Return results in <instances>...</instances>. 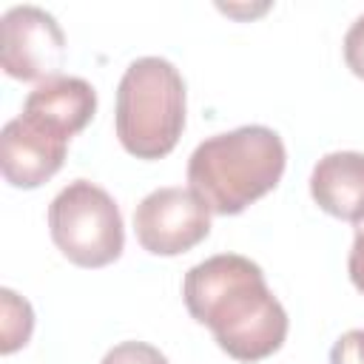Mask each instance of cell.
Here are the masks:
<instances>
[{
  "mask_svg": "<svg viewBox=\"0 0 364 364\" xmlns=\"http://www.w3.org/2000/svg\"><path fill=\"white\" fill-rule=\"evenodd\" d=\"M182 299L236 361H262L287 338V313L247 256L219 253L193 264L185 273Z\"/></svg>",
  "mask_w": 364,
  "mask_h": 364,
  "instance_id": "6da1fadb",
  "label": "cell"
},
{
  "mask_svg": "<svg viewBox=\"0 0 364 364\" xmlns=\"http://www.w3.org/2000/svg\"><path fill=\"white\" fill-rule=\"evenodd\" d=\"M284 165V142L273 128L242 125L196 145L188 182L210 213L236 216L279 185Z\"/></svg>",
  "mask_w": 364,
  "mask_h": 364,
  "instance_id": "7a4b0ae2",
  "label": "cell"
},
{
  "mask_svg": "<svg viewBox=\"0 0 364 364\" xmlns=\"http://www.w3.org/2000/svg\"><path fill=\"white\" fill-rule=\"evenodd\" d=\"M114 128L136 159L168 156L185 128V80L165 57L134 60L117 88Z\"/></svg>",
  "mask_w": 364,
  "mask_h": 364,
  "instance_id": "3957f363",
  "label": "cell"
},
{
  "mask_svg": "<svg viewBox=\"0 0 364 364\" xmlns=\"http://www.w3.org/2000/svg\"><path fill=\"white\" fill-rule=\"evenodd\" d=\"M48 230L57 250L77 267H105L125 247L122 213L111 193L88 179L68 182L48 205Z\"/></svg>",
  "mask_w": 364,
  "mask_h": 364,
  "instance_id": "277c9868",
  "label": "cell"
},
{
  "mask_svg": "<svg viewBox=\"0 0 364 364\" xmlns=\"http://www.w3.org/2000/svg\"><path fill=\"white\" fill-rule=\"evenodd\" d=\"M139 245L154 256H179L210 233V210L191 188H156L134 210Z\"/></svg>",
  "mask_w": 364,
  "mask_h": 364,
  "instance_id": "5b68a950",
  "label": "cell"
},
{
  "mask_svg": "<svg viewBox=\"0 0 364 364\" xmlns=\"http://www.w3.org/2000/svg\"><path fill=\"white\" fill-rule=\"evenodd\" d=\"M3 71L14 80L46 82L60 77L65 63V34L57 20L40 6H14L0 20Z\"/></svg>",
  "mask_w": 364,
  "mask_h": 364,
  "instance_id": "8992f818",
  "label": "cell"
},
{
  "mask_svg": "<svg viewBox=\"0 0 364 364\" xmlns=\"http://www.w3.org/2000/svg\"><path fill=\"white\" fill-rule=\"evenodd\" d=\"M68 136L37 117L20 114L3 125L0 168L11 188H40L65 162Z\"/></svg>",
  "mask_w": 364,
  "mask_h": 364,
  "instance_id": "52a82bcc",
  "label": "cell"
},
{
  "mask_svg": "<svg viewBox=\"0 0 364 364\" xmlns=\"http://www.w3.org/2000/svg\"><path fill=\"white\" fill-rule=\"evenodd\" d=\"M310 193L316 205L344 222L364 219V154L333 151L324 154L310 173Z\"/></svg>",
  "mask_w": 364,
  "mask_h": 364,
  "instance_id": "ba28073f",
  "label": "cell"
},
{
  "mask_svg": "<svg viewBox=\"0 0 364 364\" xmlns=\"http://www.w3.org/2000/svg\"><path fill=\"white\" fill-rule=\"evenodd\" d=\"M97 111V91L82 77H51L40 82L23 102V114L43 119L68 139L80 134Z\"/></svg>",
  "mask_w": 364,
  "mask_h": 364,
  "instance_id": "9c48e42d",
  "label": "cell"
},
{
  "mask_svg": "<svg viewBox=\"0 0 364 364\" xmlns=\"http://www.w3.org/2000/svg\"><path fill=\"white\" fill-rule=\"evenodd\" d=\"M0 301H3V321H0V330H3V341H0V353L9 355L20 347H26V341L31 338V330H34V313H31V304L26 299H20L14 290L3 287L0 290Z\"/></svg>",
  "mask_w": 364,
  "mask_h": 364,
  "instance_id": "30bf717a",
  "label": "cell"
},
{
  "mask_svg": "<svg viewBox=\"0 0 364 364\" xmlns=\"http://www.w3.org/2000/svg\"><path fill=\"white\" fill-rule=\"evenodd\" d=\"M100 364H168L165 353L145 341H122L105 353Z\"/></svg>",
  "mask_w": 364,
  "mask_h": 364,
  "instance_id": "8fae6325",
  "label": "cell"
},
{
  "mask_svg": "<svg viewBox=\"0 0 364 364\" xmlns=\"http://www.w3.org/2000/svg\"><path fill=\"white\" fill-rule=\"evenodd\" d=\"M330 364H364V330H347L330 350Z\"/></svg>",
  "mask_w": 364,
  "mask_h": 364,
  "instance_id": "7c38bea8",
  "label": "cell"
},
{
  "mask_svg": "<svg viewBox=\"0 0 364 364\" xmlns=\"http://www.w3.org/2000/svg\"><path fill=\"white\" fill-rule=\"evenodd\" d=\"M344 63L355 77L364 80V14L355 17L344 34Z\"/></svg>",
  "mask_w": 364,
  "mask_h": 364,
  "instance_id": "4fadbf2b",
  "label": "cell"
},
{
  "mask_svg": "<svg viewBox=\"0 0 364 364\" xmlns=\"http://www.w3.org/2000/svg\"><path fill=\"white\" fill-rule=\"evenodd\" d=\"M347 270H350L353 284L364 293V219L355 222V239H353V250L347 259Z\"/></svg>",
  "mask_w": 364,
  "mask_h": 364,
  "instance_id": "5bb4252c",
  "label": "cell"
}]
</instances>
